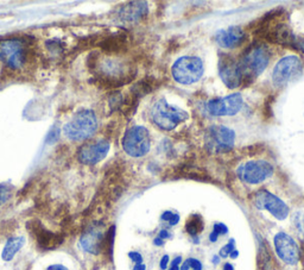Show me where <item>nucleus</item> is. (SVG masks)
Here are the masks:
<instances>
[{"instance_id":"1","label":"nucleus","mask_w":304,"mask_h":270,"mask_svg":"<svg viewBox=\"0 0 304 270\" xmlns=\"http://www.w3.org/2000/svg\"><path fill=\"white\" fill-rule=\"evenodd\" d=\"M87 67L94 75L95 84L106 90L124 86L137 73L134 64L123 55H105L99 51L88 56Z\"/></svg>"},{"instance_id":"2","label":"nucleus","mask_w":304,"mask_h":270,"mask_svg":"<svg viewBox=\"0 0 304 270\" xmlns=\"http://www.w3.org/2000/svg\"><path fill=\"white\" fill-rule=\"evenodd\" d=\"M31 44L25 38H11L0 42V62L9 73L21 72L34 61Z\"/></svg>"},{"instance_id":"3","label":"nucleus","mask_w":304,"mask_h":270,"mask_svg":"<svg viewBox=\"0 0 304 270\" xmlns=\"http://www.w3.org/2000/svg\"><path fill=\"white\" fill-rule=\"evenodd\" d=\"M270 58L271 51L265 44L254 43L247 48L238 62L243 82H251L259 77L266 69Z\"/></svg>"},{"instance_id":"4","label":"nucleus","mask_w":304,"mask_h":270,"mask_svg":"<svg viewBox=\"0 0 304 270\" xmlns=\"http://www.w3.org/2000/svg\"><path fill=\"white\" fill-rule=\"evenodd\" d=\"M98 130V119L92 110H82L63 126L65 137L74 142L91 138Z\"/></svg>"},{"instance_id":"5","label":"nucleus","mask_w":304,"mask_h":270,"mask_svg":"<svg viewBox=\"0 0 304 270\" xmlns=\"http://www.w3.org/2000/svg\"><path fill=\"white\" fill-rule=\"evenodd\" d=\"M151 118L160 129L170 131L177 127L181 123H183L188 118V113L162 99L152 107Z\"/></svg>"},{"instance_id":"6","label":"nucleus","mask_w":304,"mask_h":270,"mask_svg":"<svg viewBox=\"0 0 304 270\" xmlns=\"http://www.w3.org/2000/svg\"><path fill=\"white\" fill-rule=\"evenodd\" d=\"M171 73L175 80L181 85L195 84L202 78L203 63L196 56H184L178 58L173 65Z\"/></svg>"},{"instance_id":"7","label":"nucleus","mask_w":304,"mask_h":270,"mask_svg":"<svg viewBox=\"0 0 304 270\" xmlns=\"http://www.w3.org/2000/svg\"><path fill=\"white\" fill-rule=\"evenodd\" d=\"M123 148L131 157L145 156L150 151V133L144 126L131 127L123 138Z\"/></svg>"},{"instance_id":"8","label":"nucleus","mask_w":304,"mask_h":270,"mask_svg":"<svg viewBox=\"0 0 304 270\" xmlns=\"http://www.w3.org/2000/svg\"><path fill=\"white\" fill-rule=\"evenodd\" d=\"M110 148V142L106 140L87 142L78 151L79 162L86 166L98 164L107 156Z\"/></svg>"},{"instance_id":"9","label":"nucleus","mask_w":304,"mask_h":270,"mask_svg":"<svg viewBox=\"0 0 304 270\" xmlns=\"http://www.w3.org/2000/svg\"><path fill=\"white\" fill-rule=\"evenodd\" d=\"M302 72V61L297 56H286L276 64L272 73V81L276 86H283Z\"/></svg>"},{"instance_id":"10","label":"nucleus","mask_w":304,"mask_h":270,"mask_svg":"<svg viewBox=\"0 0 304 270\" xmlns=\"http://www.w3.org/2000/svg\"><path fill=\"white\" fill-rule=\"evenodd\" d=\"M254 205L259 210H266L278 220H284L289 216V207L275 194L265 189L259 190L254 195Z\"/></svg>"},{"instance_id":"11","label":"nucleus","mask_w":304,"mask_h":270,"mask_svg":"<svg viewBox=\"0 0 304 270\" xmlns=\"http://www.w3.org/2000/svg\"><path fill=\"white\" fill-rule=\"evenodd\" d=\"M273 173V167L264 160L250 161L239 169L241 180L250 184H258L265 181Z\"/></svg>"},{"instance_id":"12","label":"nucleus","mask_w":304,"mask_h":270,"mask_svg":"<svg viewBox=\"0 0 304 270\" xmlns=\"http://www.w3.org/2000/svg\"><path fill=\"white\" fill-rule=\"evenodd\" d=\"M95 47L101 49L105 55H124L128 47V39L124 32H115L108 35H98V41Z\"/></svg>"},{"instance_id":"13","label":"nucleus","mask_w":304,"mask_h":270,"mask_svg":"<svg viewBox=\"0 0 304 270\" xmlns=\"http://www.w3.org/2000/svg\"><path fill=\"white\" fill-rule=\"evenodd\" d=\"M219 72L220 78L231 90H236L243 84V79H241L240 69L233 57L228 55L221 56L219 62Z\"/></svg>"},{"instance_id":"14","label":"nucleus","mask_w":304,"mask_h":270,"mask_svg":"<svg viewBox=\"0 0 304 270\" xmlns=\"http://www.w3.org/2000/svg\"><path fill=\"white\" fill-rule=\"evenodd\" d=\"M275 248L280 259L287 264H296L299 259V250L296 242L284 232L277 233L275 237Z\"/></svg>"},{"instance_id":"15","label":"nucleus","mask_w":304,"mask_h":270,"mask_svg":"<svg viewBox=\"0 0 304 270\" xmlns=\"http://www.w3.org/2000/svg\"><path fill=\"white\" fill-rule=\"evenodd\" d=\"M28 230L31 231L36 240H37L38 246L42 249L50 250L57 248V246L63 242V238H62L61 236L57 235V233L48 231L41 223L36 222V220L28 223Z\"/></svg>"},{"instance_id":"16","label":"nucleus","mask_w":304,"mask_h":270,"mask_svg":"<svg viewBox=\"0 0 304 270\" xmlns=\"http://www.w3.org/2000/svg\"><path fill=\"white\" fill-rule=\"evenodd\" d=\"M236 140V133L233 130L226 126H214L208 133V144L210 148L217 151L232 149Z\"/></svg>"},{"instance_id":"17","label":"nucleus","mask_w":304,"mask_h":270,"mask_svg":"<svg viewBox=\"0 0 304 270\" xmlns=\"http://www.w3.org/2000/svg\"><path fill=\"white\" fill-rule=\"evenodd\" d=\"M106 233L102 231L100 225H94L86 231L82 235L80 239V244L85 251L93 255H98L101 251H104V243H105Z\"/></svg>"},{"instance_id":"18","label":"nucleus","mask_w":304,"mask_h":270,"mask_svg":"<svg viewBox=\"0 0 304 270\" xmlns=\"http://www.w3.org/2000/svg\"><path fill=\"white\" fill-rule=\"evenodd\" d=\"M245 39V34L239 26H230L226 30L216 32L215 41L220 47L224 49H234L243 43Z\"/></svg>"},{"instance_id":"19","label":"nucleus","mask_w":304,"mask_h":270,"mask_svg":"<svg viewBox=\"0 0 304 270\" xmlns=\"http://www.w3.org/2000/svg\"><path fill=\"white\" fill-rule=\"evenodd\" d=\"M148 9L145 2H131L121 6L118 12V17L121 22L137 23L147 15Z\"/></svg>"},{"instance_id":"20","label":"nucleus","mask_w":304,"mask_h":270,"mask_svg":"<svg viewBox=\"0 0 304 270\" xmlns=\"http://www.w3.org/2000/svg\"><path fill=\"white\" fill-rule=\"evenodd\" d=\"M25 244L24 237H12L8 240L4 246V250L2 252V258L6 262L12 261L13 257L17 255V252L21 250Z\"/></svg>"},{"instance_id":"21","label":"nucleus","mask_w":304,"mask_h":270,"mask_svg":"<svg viewBox=\"0 0 304 270\" xmlns=\"http://www.w3.org/2000/svg\"><path fill=\"white\" fill-rule=\"evenodd\" d=\"M222 100L226 116H234L243 107V97H241L240 93L231 94L226 98H222Z\"/></svg>"},{"instance_id":"22","label":"nucleus","mask_w":304,"mask_h":270,"mask_svg":"<svg viewBox=\"0 0 304 270\" xmlns=\"http://www.w3.org/2000/svg\"><path fill=\"white\" fill-rule=\"evenodd\" d=\"M204 223L202 217L199 215H193L188 219L186 223V231L189 233L190 236H197L203 231Z\"/></svg>"},{"instance_id":"23","label":"nucleus","mask_w":304,"mask_h":270,"mask_svg":"<svg viewBox=\"0 0 304 270\" xmlns=\"http://www.w3.org/2000/svg\"><path fill=\"white\" fill-rule=\"evenodd\" d=\"M227 232H228V229H227V226L224 225V224L216 223L215 225H214L213 231H211L210 236H209L210 242H216L217 238H219V236L226 235Z\"/></svg>"},{"instance_id":"24","label":"nucleus","mask_w":304,"mask_h":270,"mask_svg":"<svg viewBox=\"0 0 304 270\" xmlns=\"http://www.w3.org/2000/svg\"><path fill=\"white\" fill-rule=\"evenodd\" d=\"M162 220L169 223L170 226H174L180 222V216H178L177 213H173L171 211H167V212H164L163 215H162Z\"/></svg>"},{"instance_id":"25","label":"nucleus","mask_w":304,"mask_h":270,"mask_svg":"<svg viewBox=\"0 0 304 270\" xmlns=\"http://www.w3.org/2000/svg\"><path fill=\"white\" fill-rule=\"evenodd\" d=\"M293 223H295L297 231H298V233H300L304 238V215H299V213H297V215L295 216V218H293Z\"/></svg>"},{"instance_id":"26","label":"nucleus","mask_w":304,"mask_h":270,"mask_svg":"<svg viewBox=\"0 0 304 270\" xmlns=\"http://www.w3.org/2000/svg\"><path fill=\"white\" fill-rule=\"evenodd\" d=\"M11 196V189L6 186H0V206H3Z\"/></svg>"},{"instance_id":"27","label":"nucleus","mask_w":304,"mask_h":270,"mask_svg":"<svg viewBox=\"0 0 304 270\" xmlns=\"http://www.w3.org/2000/svg\"><path fill=\"white\" fill-rule=\"evenodd\" d=\"M234 239H231L230 242H228V244H226L223 246L222 249L220 250V257H227V256H230L231 253L234 251Z\"/></svg>"},{"instance_id":"28","label":"nucleus","mask_w":304,"mask_h":270,"mask_svg":"<svg viewBox=\"0 0 304 270\" xmlns=\"http://www.w3.org/2000/svg\"><path fill=\"white\" fill-rule=\"evenodd\" d=\"M188 262H189L190 268L193 270H202V263H201L199 259L196 258H188Z\"/></svg>"},{"instance_id":"29","label":"nucleus","mask_w":304,"mask_h":270,"mask_svg":"<svg viewBox=\"0 0 304 270\" xmlns=\"http://www.w3.org/2000/svg\"><path fill=\"white\" fill-rule=\"evenodd\" d=\"M128 257H130L133 262H135V264H137V263H143V257H141V255L139 252L131 251L130 253H128Z\"/></svg>"},{"instance_id":"30","label":"nucleus","mask_w":304,"mask_h":270,"mask_svg":"<svg viewBox=\"0 0 304 270\" xmlns=\"http://www.w3.org/2000/svg\"><path fill=\"white\" fill-rule=\"evenodd\" d=\"M58 133H59L58 130L57 131H56V130H51L50 133L48 134V141H47L48 143L49 144H52V143H54V142H56V140H57V138H58Z\"/></svg>"},{"instance_id":"31","label":"nucleus","mask_w":304,"mask_h":270,"mask_svg":"<svg viewBox=\"0 0 304 270\" xmlns=\"http://www.w3.org/2000/svg\"><path fill=\"white\" fill-rule=\"evenodd\" d=\"M181 262H182V257H181V256H178V257L175 258L173 261V263H171L169 270H180Z\"/></svg>"},{"instance_id":"32","label":"nucleus","mask_w":304,"mask_h":270,"mask_svg":"<svg viewBox=\"0 0 304 270\" xmlns=\"http://www.w3.org/2000/svg\"><path fill=\"white\" fill-rule=\"evenodd\" d=\"M168 264H169V256L168 255H164L163 257H162L161 259V269L162 270H167V266Z\"/></svg>"},{"instance_id":"33","label":"nucleus","mask_w":304,"mask_h":270,"mask_svg":"<svg viewBox=\"0 0 304 270\" xmlns=\"http://www.w3.org/2000/svg\"><path fill=\"white\" fill-rule=\"evenodd\" d=\"M45 270H68V269L62 264H51V265H49Z\"/></svg>"},{"instance_id":"34","label":"nucleus","mask_w":304,"mask_h":270,"mask_svg":"<svg viewBox=\"0 0 304 270\" xmlns=\"http://www.w3.org/2000/svg\"><path fill=\"white\" fill-rule=\"evenodd\" d=\"M158 237H160V238H162V239L164 240V239H167V238H170L171 236H170V233L167 231V230H162V231L160 232V236H158Z\"/></svg>"},{"instance_id":"35","label":"nucleus","mask_w":304,"mask_h":270,"mask_svg":"<svg viewBox=\"0 0 304 270\" xmlns=\"http://www.w3.org/2000/svg\"><path fill=\"white\" fill-rule=\"evenodd\" d=\"M145 269H146V266H145V264H143V263H137L133 268V270H145Z\"/></svg>"},{"instance_id":"36","label":"nucleus","mask_w":304,"mask_h":270,"mask_svg":"<svg viewBox=\"0 0 304 270\" xmlns=\"http://www.w3.org/2000/svg\"><path fill=\"white\" fill-rule=\"evenodd\" d=\"M154 243H155V244H156V245H163V244H164V240L162 239V238H160V237H158V238L155 239V242H154Z\"/></svg>"},{"instance_id":"37","label":"nucleus","mask_w":304,"mask_h":270,"mask_svg":"<svg viewBox=\"0 0 304 270\" xmlns=\"http://www.w3.org/2000/svg\"><path fill=\"white\" fill-rule=\"evenodd\" d=\"M223 270H234V268H233V265L231 264V263H224Z\"/></svg>"},{"instance_id":"38","label":"nucleus","mask_w":304,"mask_h":270,"mask_svg":"<svg viewBox=\"0 0 304 270\" xmlns=\"http://www.w3.org/2000/svg\"><path fill=\"white\" fill-rule=\"evenodd\" d=\"M238 255H239V252H238V250H234V251H233L232 253H231L230 256H231V257H232V258H237V257H238Z\"/></svg>"},{"instance_id":"39","label":"nucleus","mask_w":304,"mask_h":270,"mask_svg":"<svg viewBox=\"0 0 304 270\" xmlns=\"http://www.w3.org/2000/svg\"><path fill=\"white\" fill-rule=\"evenodd\" d=\"M213 262H215V263H217V262H219V258H217V257H215V258H213Z\"/></svg>"}]
</instances>
